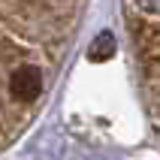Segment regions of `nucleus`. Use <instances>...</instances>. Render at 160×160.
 <instances>
[{"label": "nucleus", "instance_id": "obj_2", "mask_svg": "<svg viewBox=\"0 0 160 160\" xmlns=\"http://www.w3.org/2000/svg\"><path fill=\"white\" fill-rule=\"evenodd\" d=\"M115 48H118V42H115V36L112 33H100L94 42H91V48H88V58L94 63H103V61H109L112 54H115Z\"/></svg>", "mask_w": 160, "mask_h": 160}, {"label": "nucleus", "instance_id": "obj_1", "mask_svg": "<svg viewBox=\"0 0 160 160\" xmlns=\"http://www.w3.org/2000/svg\"><path fill=\"white\" fill-rule=\"evenodd\" d=\"M39 91H42V72L36 70V67H18L12 72V79H9V94L15 103H33L39 97Z\"/></svg>", "mask_w": 160, "mask_h": 160}]
</instances>
